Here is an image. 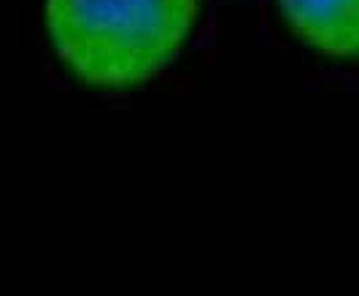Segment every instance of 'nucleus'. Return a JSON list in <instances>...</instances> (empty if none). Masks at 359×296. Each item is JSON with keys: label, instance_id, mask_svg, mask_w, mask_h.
<instances>
[{"label": "nucleus", "instance_id": "1", "mask_svg": "<svg viewBox=\"0 0 359 296\" xmlns=\"http://www.w3.org/2000/svg\"><path fill=\"white\" fill-rule=\"evenodd\" d=\"M198 0H46L60 59L87 84L133 87L181 52Z\"/></svg>", "mask_w": 359, "mask_h": 296}, {"label": "nucleus", "instance_id": "2", "mask_svg": "<svg viewBox=\"0 0 359 296\" xmlns=\"http://www.w3.org/2000/svg\"><path fill=\"white\" fill-rule=\"evenodd\" d=\"M294 33L332 57H359V0H278Z\"/></svg>", "mask_w": 359, "mask_h": 296}]
</instances>
